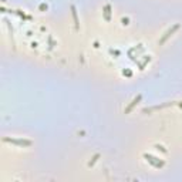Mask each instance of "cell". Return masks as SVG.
<instances>
[{
    "label": "cell",
    "instance_id": "obj_1",
    "mask_svg": "<svg viewBox=\"0 0 182 182\" xmlns=\"http://www.w3.org/2000/svg\"><path fill=\"white\" fill-rule=\"evenodd\" d=\"M3 142L14 144V145H17V147H30V145H32V141H29V139H20V138H9V136H4V138H3Z\"/></svg>",
    "mask_w": 182,
    "mask_h": 182
},
{
    "label": "cell",
    "instance_id": "obj_2",
    "mask_svg": "<svg viewBox=\"0 0 182 182\" xmlns=\"http://www.w3.org/2000/svg\"><path fill=\"white\" fill-rule=\"evenodd\" d=\"M144 158L148 161V162L152 165V167H155V168H162L164 165H165V162L164 161H159L156 156H154V155H151V154H144Z\"/></svg>",
    "mask_w": 182,
    "mask_h": 182
},
{
    "label": "cell",
    "instance_id": "obj_3",
    "mask_svg": "<svg viewBox=\"0 0 182 182\" xmlns=\"http://www.w3.org/2000/svg\"><path fill=\"white\" fill-rule=\"evenodd\" d=\"M179 27H181L179 24H175V26H172V27H171V29H169L168 32H167V33H165V34L162 36V39L159 40V46H162L164 43H165V41H167V40H168L169 37H171V36H172V34H174V33H175L176 30L179 29Z\"/></svg>",
    "mask_w": 182,
    "mask_h": 182
},
{
    "label": "cell",
    "instance_id": "obj_4",
    "mask_svg": "<svg viewBox=\"0 0 182 182\" xmlns=\"http://www.w3.org/2000/svg\"><path fill=\"white\" fill-rule=\"evenodd\" d=\"M141 100H142V95H136V97L130 103V105H128V107L125 108V114H130L131 110H132V108H134V107H135V105L138 104V103H139Z\"/></svg>",
    "mask_w": 182,
    "mask_h": 182
},
{
    "label": "cell",
    "instance_id": "obj_5",
    "mask_svg": "<svg viewBox=\"0 0 182 182\" xmlns=\"http://www.w3.org/2000/svg\"><path fill=\"white\" fill-rule=\"evenodd\" d=\"M71 14H73V20H74L76 30H80V23H78V17H77V10H76V6H74V4H71Z\"/></svg>",
    "mask_w": 182,
    "mask_h": 182
},
{
    "label": "cell",
    "instance_id": "obj_6",
    "mask_svg": "<svg viewBox=\"0 0 182 182\" xmlns=\"http://www.w3.org/2000/svg\"><path fill=\"white\" fill-rule=\"evenodd\" d=\"M103 14H104V20H105V21H110V20H111V6H110V4H105V6H104Z\"/></svg>",
    "mask_w": 182,
    "mask_h": 182
},
{
    "label": "cell",
    "instance_id": "obj_7",
    "mask_svg": "<svg viewBox=\"0 0 182 182\" xmlns=\"http://www.w3.org/2000/svg\"><path fill=\"white\" fill-rule=\"evenodd\" d=\"M150 61H151V57H150V56H145V59H144V63H141V64H139V70H144L145 64H147V63H150Z\"/></svg>",
    "mask_w": 182,
    "mask_h": 182
},
{
    "label": "cell",
    "instance_id": "obj_8",
    "mask_svg": "<svg viewBox=\"0 0 182 182\" xmlns=\"http://www.w3.org/2000/svg\"><path fill=\"white\" fill-rule=\"evenodd\" d=\"M98 158H100V154H95V155L92 156V159H91L90 162H88V165H90V167H92V165H94V164L97 162V159Z\"/></svg>",
    "mask_w": 182,
    "mask_h": 182
},
{
    "label": "cell",
    "instance_id": "obj_9",
    "mask_svg": "<svg viewBox=\"0 0 182 182\" xmlns=\"http://www.w3.org/2000/svg\"><path fill=\"white\" fill-rule=\"evenodd\" d=\"M155 148H156V150H159V151H162V152H168V151H167V148H164L162 145H159V144H155Z\"/></svg>",
    "mask_w": 182,
    "mask_h": 182
},
{
    "label": "cell",
    "instance_id": "obj_10",
    "mask_svg": "<svg viewBox=\"0 0 182 182\" xmlns=\"http://www.w3.org/2000/svg\"><path fill=\"white\" fill-rule=\"evenodd\" d=\"M123 74H124V76H128V77H131V74H132V73H131L130 70H124Z\"/></svg>",
    "mask_w": 182,
    "mask_h": 182
},
{
    "label": "cell",
    "instance_id": "obj_11",
    "mask_svg": "<svg viewBox=\"0 0 182 182\" xmlns=\"http://www.w3.org/2000/svg\"><path fill=\"white\" fill-rule=\"evenodd\" d=\"M123 24H125V26H127V24H130V20L127 19V17H124V19H123Z\"/></svg>",
    "mask_w": 182,
    "mask_h": 182
}]
</instances>
